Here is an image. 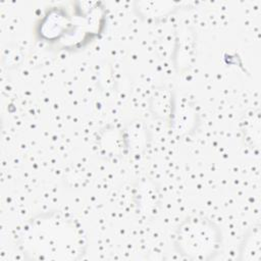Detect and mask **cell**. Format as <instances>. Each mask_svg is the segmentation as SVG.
<instances>
[{"label": "cell", "instance_id": "cell-1", "mask_svg": "<svg viewBox=\"0 0 261 261\" xmlns=\"http://www.w3.org/2000/svg\"><path fill=\"white\" fill-rule=\"evenodd\" d=\"M23 254L32 259H79L85 250L83 234L73 220L57 213L32 219L21 236Z\"/></svg>", "mask_w": 261, "mask_h": 261}, {"label": "cell", "instance_id": "cell-2", "mask_svg": "<svg viewBox=\"0 0 261 261\" xmlns=\"http://www.w3.org/2000/svg\"><path fill=\"white\" fill-rule=\"evenodd\" d=\"M174 246L188 259L211 260L220 249L221 231L212 220L195 215L178 226Z\"/></svg>", "mask_w": 261, "mask_h": 261}]
</instances>
